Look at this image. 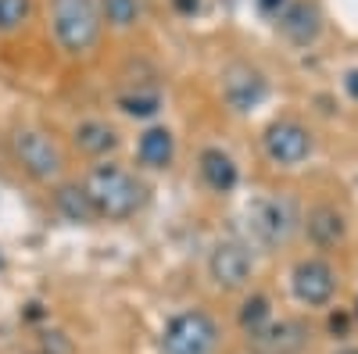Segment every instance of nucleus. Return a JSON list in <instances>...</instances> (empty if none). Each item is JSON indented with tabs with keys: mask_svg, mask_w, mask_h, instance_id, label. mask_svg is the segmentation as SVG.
I'll return each mask as SVG.
<instances>
[{
	"mask_svg": "<svg viewBox=\"0 0 358 354\" xmlns=\"http://www.w3.org/2000/svg\"><path fill=\"white\" fill-rule=\"evenodd\" d=\"M54 204H57V212H62L69 222H76V226H90V222L97 219V212H94V200H90L86 186L65 183L62 190L54 193Z\"/></svg>",
	"mask_w": 358,
	"mask_h": 354,
	"instance_id": "dca6fc26",
	"label": "nucleus"
},
{
	"mask_svg": "<svg viewBox=\"0 0 358 354\" xmlns=\"http://www.w3.org/2000/svg\"><path fill=\"white\" fill-rule=\"evenodd\" d=\"M287 8V0H258V11H265V15H276L280 18V11Z\"/></svg>",
	"mask_w": 358,
	"mask_h": 354,
	"instance_id": "412c9836",
	"label": "nucleus"
},
{
	"mask_svg": "<svg viewBox=\"0 0 358 354\" xmlns=\"http://www.w3.org/2000/svg\"><path fill=\"white\" fill-rule=\"evenodd\" d=\"M33 0H0V33H15L29 22Z\"/></svg>",
	"mask_w": 358,
	"mask_h": 354,
	"instance_id": "aec40b11",
	"label": "nucleus"
},
{
	"mask_svg": "<svg viewBox=\"0 0 358 354\" xmlns=\"http://www.w3.org/2000/svg\"><path fill=\"white\" fill-rule=\"evenodd\" d=\"M262 143H265L268 161H273V165H283V168L301 165V161L312 154V133H308L301 122H290V118L268 126L265 136H262Z\"/></svg>",
	"mask_w": 358,
	"mask_h": 354,
	"instance_id": "0eeeda50",
	"label": "nucleus"
},
{
	"mask_svg": "<svg viewBox=\"0 0 358 354\" xmlns=\"http://www.w3.org/2000/svg\"><path fill=\"white\" fill-rule=\"evenodd\" d=\"M341 354H358V347H351V351H341Z\"/></svg>",
	"mask_w": 358,
	"mask_h": 354,
	"instance_id": "393cba45",
	"label": "nucleus"
},
{
	"mask_svg": "<svg viewBox=\"0 0 358 354\" xmlns=\"http://www.w3.org/2000/svg\"><path fill=\"white\" fill-rule=\"evenodd\" d=\"M241 330L248 333V337H255V333H262L268 322H273V304H268V297L265 293H251V297L241 304Z\"/></svg>",
	"mask_w": 358,
	"mask_h": 354,
	"instance_id": "f3484780",
	"label": "nucleus"
},
{
	"mask_svg": "<svg viewBox=\"0 0 358 354\" xmlns=\"http://www.w3.org/2000/svg\"><path fill=\"white\" fill-rule=\"evenodd\" d=\"M197 168H201V179L215 193H229L236 186V165L226 151H219V147H204L201 158H197Z\"/></svg>",
	"mask_w": 358,
	"mask_h": 354,
	"instance_id": "ddd939ff",
	"label": "nucleus"
},
{
	"mask_svg": "<svg viewBox=\"0 0 358 354\" xmlns=\"http://www.w3.org/2000/svg\"><path fill=\"white\" fill-rule=\"evenodd\" d=\"M208 272H212L215 286L241 290V286H248V279L255 272V258H251V251L244 244L226 240V244H215L212 258H208Z\"/></svg>",
	"mask_w": 358,
	"mask_h": 354,
	"instance_id": "6e6552de",
	"label": "nucleus"
},
{
	"mask_svg": "<svg viewBox=\"0 0 358 354\" xmlns=\"http://www.w3.org/2000/svg\"><path fill=\"white\" fill-rule=\"evenodd\" d=\"M118 108L133 118H155L162 111V94L158 90H136V94H122L118 97Z\"/></svg>",
	"mask_w": 358,
	"mask_h": 354,
	"instance_id": "a211bd4d",
	"label": "nucleus"
},
{
	"mask_svg": "<svg viewBox=\"0 0 358 354\" xmlns=\"http://www.w3.org/2000/svg\"><path fill=\"white\" fill-rule=\"evenodd\" d=\"M54 40L69 54H86L101 36V4L97 0H50Z\"/></svg>",
	"mask_w": 358,
	"mask_h": 354,
	"instance_id": "f03ea898",
	"label": "nucleus"
},
{
	"mask_svg": "<svg viewBox=\"0 0 358 354\" xmlns=\"http://www.w3.org/2000/svg\"><path fill=\"white\" fill-rule=\"evenodd\" d=\"M72 143L79 147L83 154H90V158H104V154H111L115 147H118V136H115V129H111L108 122L90 118V122H79V126H76Z\"/></svg>",
	"mask_w": 358,
	"mask_h": 354,
	"instance_id": "2eb2a0df",
	"label": "nucleus"
},
{
	"mask_svg": "<svg viewBox=\"0 0 358 354\" xmlns=\"http://www.w3.org/2000/svg\"><path fill=\"white\" fill-rule=\"evenodd\" d=\"M344 90H348V94H351V97H355V101H358V68H355V72H348V75H344Z\"/></svg>",
	"mask_w": 358,
	"mask_h": 354,
	"instance_id": "5701e85b",
	"label": "nucleus"
},
{
	"mask_svg": "<svg viewBox=\"0 0 358 354\" xmlns=\"http://www.w3.org/2000/svg\"><path fill=\"white\" fill-rule=\"evenodd\" d=\"M172 8H176L179 15H194V11L201 8V0H172Z\"/></svg>",
	"mask_w": 358,
	"mask_h": 354,
	"instance_id": "4be33fe9",
	"label": "nucleus"
},
{
	"mask_svg": "<svg viewBox=\"0 0 358 354\" xmlns=\"http://www.w3.org/2000/svg\"><path fill=\"white\" fill-rule=\"evenodd\" d=\"M248 226H251V236L262 247H280V244L290 240V233L297 226V212L287 197H262V200L251 204Z\"/></svg>",
	"mask_w": 358,
	"mask_h": 354,
	"instance_id": "20e7f679",
	"label": "nucleus"
},
{
	"mask_svg": "<svg viewBox=\"0 0 358 354\" xmlns=\"http://www.w3.org/2000/svg\"><path fill=\"white\" fill-rule=\"evenodd\" d=\"M15 158L40 183L57 179V175H62V165H65L62 151H57V143L47 133H40V129H18L15 133Z\"/></svg>",
	"mask_w": 358,
	"mask_h": 354,
	"instance_id": "39448f33",
	"label": "nucleus"
},
{
	"mask_svg": "<svg viewBox=\"0 0 358 354\" xmlns=\"http://www.w3.org/2000/svg\"><path fill=\"white\" fill-rule=\"evenodd\" d=\"M215 344H219V326L201 308L172 315L169 326L162 330V354H212Z\"/></svg>",
	"mask_w": 358,
	"mask_h": 354,
	"instance_id": "7ed1b4c3",
	"label": "nucleus"
},
{
	"mask_svg": "<svg viewBox=\"0 0 358 354\" xmlns=\"http://www.w3.org/2000/svg\"><path fill=\"white\" fill-rule=\"evenodd\" d=\"M222 97L233 111H251L265 101V79L248 68V65H236L226 72V82H222Z\"/></svg>",
	"mask_w": 358,
	"mask_h": 354,
	"instance_id": "9d476101",
	"label": "nucleus"
},
{
	"mask_svg": "<svg viewBox=\"0 0 358 354\" xmlns=\"http://www.w3.org/2000/svg\"><path fill=\"white\" fill-rule=\"evenodd\" d=\"M305 229H308V240H312L315 247H337V244L344 240V233H348L344 215H341L337 208H330V204H319V208H312L308 219H305Z\"/></svg>",
	"mask_w": 358,
	"mask_h": 354,
	"instance_id": "f8f14e48",
	"label": "nucleus"
},
{
	"mask_svg": "<svg viewBox=\"0 0 358 354\" xmlns=\"http://www.w3.org/2000/svg\"><path fill=\"white\" fill-rule=\"evenodd\" d=\"M280 29H283V36L294 40L297 47H305L319 36V29H322V18H319V8L312 4V0H294V4H287L280 11Z\"/></svg>",
	"mask_w": 358,
	"mask_h": 354,
	"instance_id": "9b49d317",
	"label": "nucleus"
},
{
	"mask_svg": "<svg viewBox=\"0 0 358 354\" xmlns=\"http://www.w3.org/2000/svg\"><path fill=\"white\" fill-rule=\"evenodd\" d=\"M101 15L115 29H129L140 18V0H101Z\"/></svg>",
	"mask_w": 358,
	"mask_h": 354,
	"instance_id": "6ab92c4d",
	"label": "nucleus"
},
{
	"mask_svg": "<svg viewBox=\"0 0 358 354\" xmlns=\"http://www.w3.org/2000/svg\"><path fill=\"white\" fill-rule=\"evenodd\" d=\"M290 286H294V297L301 304L322 308V304H330L334 293H337V272H334V265L322 261V258H301L290 272Z\"/></svg>",
	"mask_w": 358,
	"mask_h": 354,
	"instance_id": "423d86ee",
	"label": "nucleus"
},
{
	"mask_svg": "<svg viewBox=\"0 0 358 354\" xmlns=\"http://www.w3.org/2000/svg\"><path fill=\"white\" fill-rule=\"evenodd\" d=\"M83 186L90 200H94L97 219H108V222L133 219L143 204V183L122 165H94Z\"/></svg>",
	"mask_w": 358,
	"mask_h": 354,
	"instance_id": "f257e3e1",
	"label": "nucleus"
},
{
	"mask_svg": "<svg viewBox=\"0 0 358 354\" xmlns=\"http://www.w3.org/2000/svg\"><path fill=\"white\" fill-rule=\"evenodd\" d=\"M248 344L258 354H297L308 344V326L297 318H280V322H268L262 333L248 337Z\"/></svg>",
	"mask_w": 358,
	"mask_h": 354,
	"instance_id": "1a4fd4ad",
	"label": "nucleus"
},
{
	"mask_svg": "<svg viewBox=\"0 0 358 354\" xmlns=\"http://www.w3.org/2000/svg\"><path fill=\"white\" fill-rule=\"evenodd\" d=\"M172 154H176V140H172V133L165 126H151L136 143V158L147 168H169Z\"/></svg>",
	"mask_w": 358,
	"mask_h": 354,
	"instance_id": "4468645a",
	"label": "nucleus"
},
{
	"mask_svg": "<svg viewBox=\"0 0 358 354\" xmlns=\"http://www.w3.org/2000/svg\"><path fill=\"white\" fill-rule=\"evenodd\" d=\"M330 330H334V333H344V330H348V315H334V318H330Z\"/></svg>",
	"mask_w": 358,
	"mask_h": 354,
	"instance_id": "b1692460",
	"label": "nucleus"
}]
</instances>
